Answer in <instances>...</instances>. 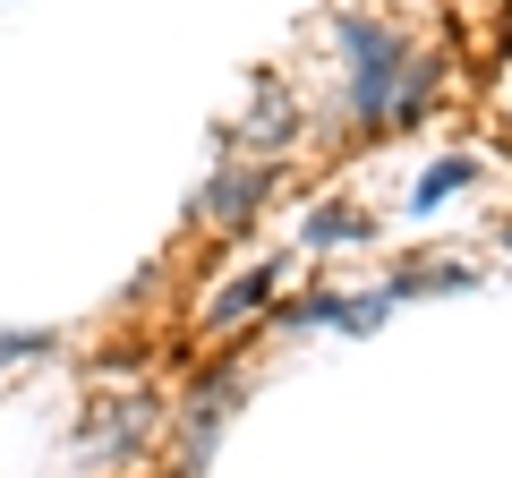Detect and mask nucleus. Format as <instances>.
I'll use <instances>...</instances> for the list:
<instances>
[{
	"label": "nucleus",
	"mask_w": 512,
	"mask_h": 478,
	"mask_svg": "<svg viewBox=\"0 0 512 478\" xmlns=\"http://www.w3.org/2000/svg\"><path fill=\"white\" fill-rule=\"evenodd\" d=\"M384 308H393V291H367V299H342V291H325V299H291V308H282V333H308V325L376 333V325H384Z\"/></svg>",
	"instance_id": "5"
},
{
	"label": "nucleus",
	"mask_w": 512,
	"mask_h": 478,
	"mask_svg": "<svg viewBox=\"0 0 512 478\" xmlns=\"http://www.w3.org/2000/svg\"><path fill=\"white\" fill-rule=\"evenodd\" d=\"M291 146H299V103H291V86H274V77H256L248 86V120H231V129L214 137L222 163H265V171H274Z\"/></svg>",
	"instance_id": "2"
},
{
	"label": "nucleus",
	"mask_w": 512,
	"mask_h": 478,
	"mask_svg": "<svg viewBox=\"0 0 512 478\" xmlns=\"http://www.w3.org/2000/svg\"><path fill=\"white\" fill-rule=\"evenodd\" d=\"M478 282V257H461V248H444V257H419V265H402V274L384 282L393 299H427V291H470Z\"/></svg>",
	"instance_id": "6"
},
{
	"label": "nucleus",
	"mask_w": 512,
	"mask_h": 478,
	"mask_svg": "<svg viewBox=\"0 0 512 478\" xmlns=\"http://www.w3.org/2000/svg\"><path fill=\"white\" fill-rule=\"evenodd\" d=\"M342 94L359 129H402V120H427V69L410 60V43L393 26L342 9Z\"/></svg>",
	"instance_id": "1"
},
{
	"label": "nucleus",
	"mask_w": 512,
	"mask_h": 478,
	"mask_svg": "<svg viewBox=\"0 0 512 478\" xmlns=\"http://www.w3.org/2000/svg\"><path fill=\"white\" fill-rule=\"evenodd\" d=\"M308 239H316V248H350V239H367V222L342 214V205H316V214H308Z\"/></svg>",
	"instance_id": "9"
},
{
	"label": "nucleus",
	"mask_w": 512,
	"mask_h": 478,
	"mask_svg": "<svg viewBox=\"0 0 512 478\" xmlns=\"http://www.w3.org/2000/svg\"><path fill=\"white\" fill-rule=\"evenodd\" d=\"M265 197H274V171H265V163H222L214 180L197 188V231H205V239H222V231H248Z\"/></svg>",
	"instance_id": "3"
},
{
	"label": "nucleus",
	"mask_w": 512,
	"mask_h": 478,
	"mask_svg": "<svg viewBox=\"0 0 512 478\" xmlns=\"http://www.w3.org/2000/svg\"><path fill=\"white\" fill-rule=\"evenodd\" d=\"M26 359H43V333H0V368H26Z\"/></svg>",
	"instance_id": "10"
},
{
	"label": "nucleus",
	"mask_w": 512,
	"mask_h": 478,
	"mask_svg": "<svg viewBox=\"0 0 512 478\" xmlns=\"http://www.w3.org/2000/svg\"><path fill=\"white\" fill-rule=\"evenodd\" d=\"M282 274H291L282 257H274V265H248V274H231V282H222V291H214V299L197 308V325H205V333H231V325H248L256 308H274Z\"/></svg>",
	"instance_id": "4"
},
{
	"label": "nucleus",
	"mask_w": 512,
	"mask_h": 478,
	"mask_svg": "<svg viewBox=\"0 0 512 478\" xmlns=\"http://www.w3.org/2000/svg\"><path fill=\"white\" fill-rule=\"evenodd\" d=\"M231 402H239V376H231V368H222L214 385H197V393H188V419H180V444H188V453H205V444L222 436Z\"/></svg>",
	"instance_id": "7"
},
{
	"label": "nucleus",
	"mask_w": 512,
	"mask_h": 478,
	"mask_svg": "<svg viewBox=\"0 0 512 478\" xmlns=\"http://www.w3.org/2000/svg\"><path fill=\"white\" fill-rule=\"evenodd\" d=\"M470 180H478V154H444V163H427V171H419L410 205H444L453 188H470Z\"/></svg>",
	"instance_id": "8"
}]
</instances>
